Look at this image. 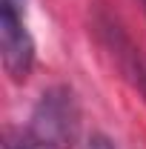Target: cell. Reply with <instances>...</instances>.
Instances as JSON below:
<instances>
[{"instance_id":"8992f818","label":"cell","mask_w":146,"mask_h":149,"mask_svg":"<svg viewBox=\"0 0 146 149\" xmlns=\"http://www.w3.org/2000/svg\"><path fill=\"white\" fill-rule=\"evenodd\" d=\"M140 3H143V6H146V0H140Z\"/></svg>"},{"instance_id":"7a4b0ae2","label":"cell","mask_w":146,"mask_h":149,"mask_svg":"<svg viewBox=\"0 0 146 149\" xmlns=\"http://www.w3.org/2000/svg\"><path fill=\"white\" fill-rule=\"evenodd\" d=\"M0 55L12 80H26L35 66V37L23 20V0H3L0 15Z\"/></svg>"},{"instance_id":"3957f363","label":"cell","mask_w":146,"mask_h":149,"mask_svg":"<svg viewBox=\"0 0 146 149\" xmlns=\"http://www.w3.org/2000/svg\"><path fill=\"white\" fill-rule=\"evenodd\" d=\"M100 32H103V40H106V46L112 49V57L117 60L120 72L126 74L129 83L146 97V57L132 46V40L120 32V26L100 23Z\"/></svg>"},{"instance_id":"6da1fadb","label":"cell","mask_w":146,"mask_h":149,"mask_svg":"<svg viewBox=\"0 0 146 149\" xmlns=\"http://www.w3.org/2000/svg\"><path fill=\"white\" fill-rule=\"evenodd\" d=\"M80 129V109L69 86H52L40 95L32 112L29 135L46 149H69Z\"/></svg>"},{"instance_id":"5b68a950","label":"cell","mask_w":146,"mask_h":149,"mask_svg":"<svg viewBox=\"0 0 146 149\" xmlns=\"http://www.w3.org/2000/svg\"><path fill=\"white\" fill-rule=\"evenodd\" d=\"M83 149H117V146L112 143L106 135H92L89 141H86V146H83Z\"/></svg>"},{"instance_id":"277c9868","label":"cell","mask_w":146,"mask_h":149,"mask_svg":"<svg viewBox=\"0 0 146 149\" xmlns=\"http://www.w3.org/2000/svg\"><path fill=\"white\" fill-rule=\"evenodd\" d=\"M3 149H46V146H43L37 138H32L29 129H26V132H9Z\"/></svg>"}]
</instances>
